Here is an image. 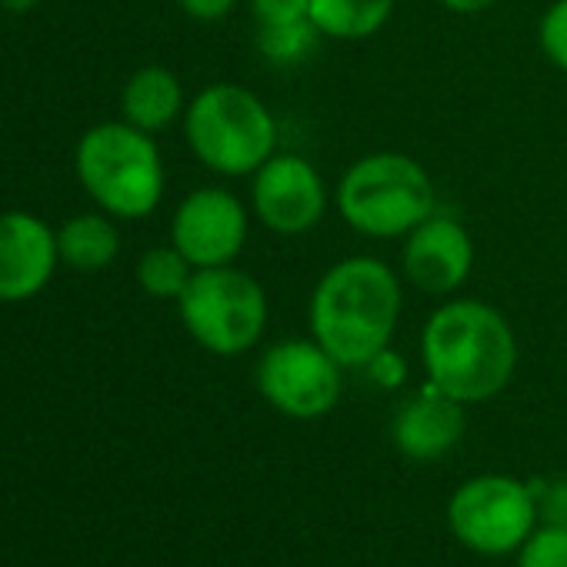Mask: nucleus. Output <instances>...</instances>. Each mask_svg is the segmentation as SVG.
<instances>
[{
	"mask_svg": "<svg viewBox=\"0 0 567 567\" xmlns=\"http://www.w3.org/2000/svg\"><path fill=\"white\" fill-rule=\"evenodd\" d=\"M404 315V277L388 260L351 254L334 260L308 298L311 338L348 371L394 344Z\"/></svg>",
	"mask_w": 567,
	"mask_h": 567,
	"instance_id": "nucleus-1",
	"label": "nucleus"
},
{
	"mask_svg": "<svg viewBox=\"0 0 567 567\" xmlns=\"http://www.w3.org/2000/svg\"><path fill=\"white\" fill-rule=\"evenodd\" d=\"M417 348L427 381L464 408L497 398L520 358L511 321L481 298H444L427 315Z\"/></svg>",
	"mask_w": 567,
	"mask_h": 567,
	"instance_id": "nucleus-2",
	"label": "nucleus"
},
{
	"mask_svg": "<svg viewBox=\"0 0 567 567\" xmlns=\"http://www.w3.org/2000/svg\"><path fill=\"white\" fill-rule=\"evenodd\" d=\"M338 217L361 237L404 240L437 210V190L427 167L401 151L358 157L334 187Z\"/></svg>",
	"mask_w": 567,
	"mask_h": 567,
	"instance_id": "nucleus-3",
	"label": "nucleus"
},
{
	"mask_svg": "<svg viewBox=\"0 0 567 567\" xmlns=\"http://www.w3.org/2000/svg\"><path fill=\"white\" fill-rule=\"evenodd\" d=\"M184 141L210 174L254 177L277 154L280 127L260 94L234 81H217L190 97Z\"/></svg>",
	"mask_w": 567,
	"mask_h": 567,
	"instance_id": "nucleus-4",
	"label": "nucleus"
},
{
	"mask_svg": "<svg viewBox=\"0 0 567 567\" xmlns=\"http://www.w3.org/2000/svg\"><path fill=\"white\" fill-rule=\"evenodd\" d=\"M78 177L97 207L121 220L151 217L167 187V171L154 134L127 124L107 121L91 127L78 141L74 154Z\"/></svg>",
	"mask_w": 567,
	"mask_h": 567,
	"instance_id": "nucleus-5",
	"label": "nucleus"
},
{
	"mask_svg": "<svg viewBox=\"0 0 567 567\" xmlns=\"http://www.w3.org/2000/svg\"><path fill=\"white\" fill-rule=\"evenodd\" d=\"M187 334L217 358H237L254 351L270 324V298L264 284L237 264L194 270L177 298Z\"/></svg>",
	"mask_w": 567,
	"mask_h": 567,
	"instance_id": "nucleus-6",
	"label": "nucleus"
},
{
	"mask_svg": "<svg viewBox=\"0 0 567 567\" xmlns=\"http://www.w3.org/2000/svg\"><path fill=\"white\" fill-rule=\"evenodd\" d=\"M537 487L511 474L471 477L447 501L451 534L467 550L484 557L520 550L537 524Z\"/></svg>",
	"mask_w": 567,
	"mask_h": 567,
	"instance_id": "nucleus-7",
	"label": "nucleus"
},
{
	"mask_svg": "<svg viewBox=\"0 0 567 567\" xmlns=\"http://www.w3.org/2000/svg\"><path fill=\"white\" fill-rule=\"evenodd\" d=\"M254 384L277 414L318 421L338 408L344 368L315 338H280L260 351Z\"/></svg>",
	"mask_w": 567,
	"mask_h": 567,
	"instance_id": "nucleus-8",
	"label": "nucleus"
},
{
	"mask_svg": "<svg viewBox=\"0 0 567 567\" xmlns=\"http://www.w3.org/2000/svg\"><path fill=\"white\" fill-rule=\"evenodd\" d=\"M334 204V190L328 187L318 164L305 154L277 151L254 177H250V214L254 220L277 237L311 234Z\"/></svg>",
	"mask_w": 567,
	"mask_h": 567,
	"instance_id": "nucleus-9",
	"label": "nucleus"
},
{
	"mask_svg": "<svg viewBox=\"0 0 567 567\" xmlns=\"http://www.w3.org/2000/svg\"><path fill=\"white\" fill-rule=\"evenodd\" d=\"M250 204L234 190L207 184L190 190L171 217V244L200 270L234 264L250 237Z\"/></svg>",
	"mask_w": 567,
	"mask_h": 567,
	"instance_id": "nucleus-10",
	"label": "nucleus"
},
{
	"mask_svg": "<svg viewBox=\"0 0 567 567\" xmlns=\"http://www.w3.org/2000/svg\"><path fill=\"white\" fill-rule=\"evenodd\" d=\"M474 260L477 250L471 230L441 210H434L401 240V277L427 298L444 301L461 295Z\"/></svg>",
	"mask_w": 567,
	"mask_h": 567,
	"instance_id": "nucleus-11",
	"label": "nucleus"
},
{
	"mask_svg": "<svg viewBox=\"0 0 567 567\" xmlns=\"http://www.w3.org/2000/svg\"><path fill=\"white\" fill-rule=\"evenodd\" d=\"M61 260L58 230L31 210L0 214V301L18 305L38 298Z\"/></svg>",
	"mask_w": 567,
	"mask_h": 567,
	"instance_id": "nucleus-12",
	"label": "nucleus"
},
{
	"mask_svg": "<svg viewBox=\"0 0 567 567\" xmlns=\"http://www.w3.org/2000/svg\"><path fill=\"white\" fill-rule=\"evenodd\" d=\"M464 427V404L427 381L394 411L391 441L411 461H441L461 444Z\"/></svg>",
	"mask_w": 567,
	"mask_h": 567,
	"instance_id": "nucleus-13",
	"label": "nucleus"
},
{
	"mask_svg": "<svg viewBox=\"0 0 567 567\" xmlns=\"http://www.w3.org/2000/svg\"><path fill=\"white\" fill-rule=\"evenodd\" d=\"M121 111L127 124L147 134H161L171 124L184 121V111H187L184 84L171 68L147 64L127 78L121 91Z\"/></svg>",
	"mask_w": 567,
	"mask_h": 567,
	"instance_id": "nucleus-14",
	"label": "nucleus"
},
{
	"mask_svg": "<svg viewBox=\"0 0 567 567\" xmlns=\"http://www.w3.org/2000/svg\"><path fill=\"white\" fill-rule=\"evenodd\" d=\"M61 260L81 274H97L111 267L121 254V234L111 214H78L58 230Z\"/></svg>",
	"mask_w": 567,
	"mask_h": 567,
	"instance_id": "nucleus-15",
	"label": "nucleus"
},
{
	"mask_svg": "<svg viewBox=\"0 0 567 567\" xmlns=\"http://www.w3.org/2000/svg\"><path fill=\"white\" fill-rule=\"evenodd\" d=\"M398 0H311V18L324 41L358 44L384 31Z\"/></svg>",
	"mask_w": 567,
	"mask_h": 567,
	"instance_id": "nucleus-16",
	"label": "nucleus"
},
{
	"mask_svg": "<svg viewBox=\"0 0 567 567\" xmlns=\"http://www.w3.org/2000/svg\"><path fill=\"white\" fill-rule=\"evenodd\" d=\"M194 264L174 247V244H161L141 254L137 260V284L141 291L157 298V301H177L184 295V288L194 277Z\"/></svg>",
	"mask_w": 567,
	"mask_h": 567,
	"instance_id": "nucleus-17",
	"label": "nucleus"
},
{
	"mask_svg": "<svg viewBox=\"0 0 567 567\" xmlns=\"http://www.w3.org/2000/svg\"><path fill=\"white\" fill-rule=\"evenodd\" d=\"M318 24H298V28H277V31H254V48L257 54L274 64V68H295L305 64L318 44H321Z\"/></svg>",
	"mask_w": 567,
	"mask_h": 567,
	"instance_id": "nucleus-18",
	"label": "nucleus"
},
{
	"mask_svg": "<svg viewBox=\"0 0 567 567\" xmlns=\"http://www.w3.org/2000/svg\"><path fill=\"white\" fill-rule=\"evenodd\" d=\"M517 567H567V527H534L517 550Z\"/></svg>",
	"mask_w": 567,
	"mask_h": 567,
	"instance_id": "nucleus-19",
	"label": "nucleus"
},
{
	"mask_svg": "<svg viewBox=\"0 0 567 567\" xmlns=\"http://www.w3.org/2000/svg\"><path fill=\"white\" fill-rule=\"evenodd\" d=\"M247 11H250L254 31H277V28L315 24L311 0H247Z\"/></svg>",
	"mask_w": 567,
	"mask_h": 567,
	"instance_id": "nucleus-20",
	"label": "nucleus"
},
{
	"mask_svg": "<svg viewBox=\"0 0 567 567\" xmlns=\"http://www.w3.org/2000/svg\"><path fill=\"white\" fill-rule=\"evenodd\" d=\"M537 48L547 58L550 68L567 74V0H554V4L537 21Z\"/></svg>",
	"mask_w": 567,
	"mask_h": 567,
	"instance_id": "nucleus-21",
	"label": "nucleus"
},
{
	"mask_svg": "<svg viewBox=\"0 0 567 567\" xmlns=\"http://www.w3.org/2000/svg\"><path fill=\"white\" fill-rule=\"evenodd\" d=\"M361 371H364L368 381H371L374 388H381V391H398V388H404V381H408V361H404L394 348H384V351H381L378 358H371Z\"/></svg>",
	"mask_w": 567,
	"mask_h": 567,
	"instance_id": "nucleus-22",
	"label": "nucleus"
},
{
	"mask_svg": "<svg viewBox=\"0 0 567 567\" xmlns=\"http://www.w3.org/2000/svg\"><path fill=\"white\" fill-rule=\"evenodd\" d=\"M537 511H540L544 524L567 527V477L537 487Z\"/></svg>",
	"mask_w": 567,
	"mask_h": 567,
	"instance_id": "nucleus-23",
	"label": "nucleus"
},
{
	"mask_svg": "<svg viewBox=\"0 0 567 567\" xmlns=\"http://www.w3.org/2000/svg\"><path fill=\"white\" fill-rule=\"evenodd\" d=\"M181 11L194 21H204V24H214V21H224L237 11L240 0H177Z\"/></svg>",
	"mask_w": 567,
	"mask_h": 567,
	"instance_id": "nucleus-24",
	"label": "nucleus"
},
{
	"mask_svg": "<svg viewBox=\"0 0 567 567\" xmlns=\"http://www.w3.org/2000/svg\"><path fill=\"white\" fill-rule=\"evenodd\" d=\"M437 4L457 18H474V14H484L491 11L494 4H501V0H437Z\"/></svg>",
	"mask_w": 567,
	"mask_h": 567,
	"instance_id": "nucleus-25",
	"label": "nucleus"
},
{
	"mask_svg": "<svg viewBox=\"0 0 567 567\" xmlns=\"http://www.w3.org/2000/svg\"><path fill=\"white\" fill-rule=\"evenodd\" d=\"M41 4V0H0V8L11 11V14H28Z\"/></svg>",
	"mask_w": 567,
	"mask_h": 567,
	"instance_id": "nucleus-26",
	"label": "nucleus"
}]
</instances>
